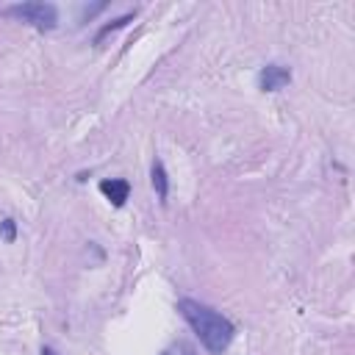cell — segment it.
<instances>
[{
    "label": "cell",
    "instance_id": "2",
    "mask_svg": "<svg viewBox=\"0 0 355 355\" xmlns=\"http://www.w3.org/2000/svg\"><path fill=\"white\" fill-rule=\"evenodd\" d=\"M3 14L11 19L28 22L39 31H53L58 22V8L53 3H17V6H8Z\"/></svg>",
    "mask_w": 355,
    "mask_h": 355
},
{
    "label": "cell",
    "instance_id": "1",
    "mask_svg": "<svg viewBox=\"0 0 355 355\" xmlns=\"http://www.w3.org/2000/svg\"><path fill=\"white\" fill-rule=\"evenodd\" d=\"M178 311L180 316L189 322V327L194 330V336L200 338V344L211 352V355H222L230 341H233V322L227 316H222L219 311L197 302V300H180L178 302Z\"/></svg>",
    "mask_w": 355,
    "mask_h": 355
},
{
    "label": "cell",
    "instance_id": "4",
    "mask_svg": "<svg viewBox=\"0 0 355 355\" xmlns=\"http://www.w3.org/2000/svg\"><path fill=\"white\" fill-rule=\"evenodd\" d=\"M100 191L108 197V202H111L114 208H122L125 200H128V194H130V183H128V180H116V178L100 180Z\"/></svg>",
    "mask_w": 355,
    "mask_h": 355
},
{
    "label": "cell",
    "instance_id": "7",
    "mask_svg": "<svg viewBox=\"0 0 355 355\" xmlns=\"http://www.w3.org/2000/svg\"><path fill=\"white\" fill-rule=\"evenodd\" d=\"M0 236H3L6 241H14V239H17V222H14V219H3V222H0Z\"/></svg>",
    "mask_w": 355,
    "mask_h": 355
},
{
    "label": "cell",
    "instance_id": "5",
    "mask_svg": "<svg viewBox=\"0 0 355 355\" xmlns=\"http://www.w3.org/2000/svg\"><path fill=\"white\" fill-rule=\"evenodd\" d=\"M153 186H155L158 200H161V202H166V197H169V178H166V169H164V164H161V161H155V164H153Z\"/></svg>",
    "mask_w": 355,
    "mask_h": 355
},
{
    "label": "cell",
    "instance_id": "8",
    "mask_svg": "<svg viewBox=\"0 0 355 355\" xmlns=\"http://www.w3.org/2000/svg\"><path fill=\"white\" fill-rule=\"evenodd\" d=\"M42 355H58L53 347H42Z\"/></svg>",
    "mask_w": 355,
    "mask_h": 355
},
{
    "label": "cell",
    "instance_id": "6",
    "mask_svg": "<svg viewBox=\"0 0 355 355\" xmlns=\"http://www.w3.org/2000/svg\"><path fill=\"white\" fill-rule=\"evenodd\" d=\"M133 19V11H128V14H122V17H116V19H111V25H103L100 28V33L94 36V42H103L108 33H114V31H119V28H125L128 22Z\"/></svg>",
    "mask_w": 355,
    "mask_h": 355
},
{
    "label": "cell",
    "instance_id": "3",
    "mask_svg": "<svg viewBox=\"0 0 355 355\" xmlns=\"http://www.w3.org/2000/svg\"><path fill=\"white\" fill-rule=\"evenodd\" d=\"M291 83V69L280 67V64H266L261 72H258V86L263 92H277L283 86Z\"/></svg>",
    "mask_w": 355,
    "mask_h": 355
}]
</instances>
